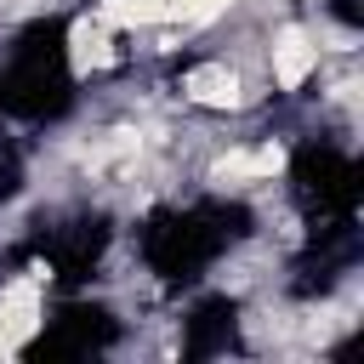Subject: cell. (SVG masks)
I'll list each match as a JSON object with an SVG mask.
<instances>
[{"mask_svg":"<svg viewBox=\"0 0 364 364\" xmlns=\"http://www.w3.org/2000/svg\"><path fill=\"white\" fill-rule=\"evenodd\" d=\"M284 165V148L279 142H267V148H256V154H228V159H216V182H239V176H273Z\"/></svg>","mask_w":364,"mask_h":364,"instance_id":"3957f363","label":"cell"},{"mask_svg":"<svg viewBox=\"0 0 364 364\" xmlns=\"http://www.w3.org/2000/svg\"><path fill=\"white\" fill-rule=\"evenodd\" d=\"M108 63H114L108 40H102V34H91V23H80V28H74V68L85 74V68H108Z\"/></svg>","mask_w":364,"mask_h":364,"instance_id":"5b68a950","label":"cell"},{"mask_svg":"<svg viewBox=\"0 0 364 364\" xmlns=\"http://www.w3.org/2000/svg\"><path fill=\"white\" fill-rule=\"evenodd\" d=\"M313 63H318V46H313L301 28H284V34H279V46H273V74H279V85H284V91H296V85L313 74Z\"/></svg>","mask_w":364,"mask_h":364,"instance_id":"6da1fadb","label":"cell"},{"mask_svg":"<svg viewBox=\"0 0 364 364\" xmlns=\"http://www.w3.org/2000/svg\"><path fill=\"white\" fill-rule=\"evenodd\" d=\"M97 17L102 23H171V0H97Z\"/></svg>","mask_w":364,"mask_h":364,"instance_id":"277c9868","label":"cell"},{"mask_svg":"<svg viewBox=\"0 0 364 364\" xmlns=\"http://www.w3.org/2000/svg\"><path fill=\"white\" fill-rule=\"evenodd\" d=\"M182 91H188L199 108H233V102H239V74L222 68V63H205V68H193V74L182 80Z\"/></svg>","mask_w":364,"mask_h":364,"instance_id":"7a4b0ae2","label":"cell"}]
</instances>
